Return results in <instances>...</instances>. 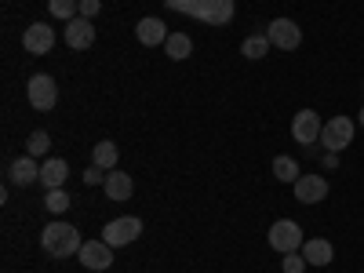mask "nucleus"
<instances>
[{
	"instance_id": "f257e3e1",
	"label": "nucleus",
	"mask_w": 364,
	"mask_h": 273,
	"mask_svg": "<svg viewBox=\"0 0 364 273\" xmlns=\"http://www.w3.org/2000/svg\"><path fill=\"white\" fill-rule=\"evenodd\" d=\"M168 11L197 18L204 26H230L237 15V0H164Z\"/></svg>"
},
{
	"instance_id": "f03ea898",
	"label": "nucleus",
	"mask_w": 364,
	"mask_h": 273,
	"mask_svg": "<svg viewBox=\"0 0 364 273\" xmlns=\"http://www.w3.org/2000/svg\"><path fill=\"white\" fill-rule=\"evenodd\" d=\"M41 245H44V252H48L51 259H70V255H77V252L84 248V240H80V230H77V226H70V223H51V226H44V233H41Z\"/></svg>"
},
{
	"instance_id": "7ed1b4c3",
	"label": "nucleus",
	"mask_w": 364,
	"mask_h": 273,
	"mask_svg": "<svg viewBox=\"0 0 364 273\" xmlns=\"http://www.w3.org/2000/svg\"><path fill=\"white\" fill-rule=\"evenodd\" d=\"M353 132H357V120H350V117H331V120H324V128H321V146L328 149V154H343V149H350V142H353Z\"/></svg>"
},
{
	"instance_id": "20e7f679",
	"label": "nucleus",
	"mask_w": 364,
	"mask_h": 273,
	"mask_svg": "<svg viewBox=\"0 0 364 273\" xmlns=\"http://www.w3.org/2000/svg\"><path fill=\"white\" fill-rule=\"evenodd\" d=\"M306 237H302V226L291 223V219H277L269 226V248L277 255H291V252H302Z\"/></svg>"
},
{
	"instance_id": "39448f33",
	"label": "nucleus",
	"mask_w": 364,
	"mask_h": 273,
	"mask_svg": "<svg viewBox=\"0 0 364 273\" xmlns=\"http://www.w3.org/2000/svg\"><path fill=\"white\" fill-rule=\"evenodd\" d=\"M26 99L37 113H51L55 102H58V84L51 80V73H33L26 84Z\"/></svg>"
},
{
	"instance_id": "423d86ee",
	"label": "nucleus",
	"mask_w": 364,
	"mask_h": 273,
	"mask_svg": "<svg viewBox=\"0 0 364 273\" xmlns=\"http://www.w3.org/2000/svg\"><path fill=\"white\" fill-rule=\"evenodd\" d=\"M139 233H142V223H139L135 215H120V219H113L109 226H102V240H106L109 248L132 245V240H139Z\"/></svg>"
},
{
	"instance_id": "0eeeda50",
	"label": "nucleus",
	"mask_w": 364,
	"mask_h": 273,
	"mask_svg": "<svg viewBox=\"0 0 364 273\" xmlns=\"http://www.w3.org/2000/svg\"><path fill=\"white\" fill-rule=\"evenodd\" d=\"M321 128H324V120L317 117V109H299L291 117V139L299 146H314L321 142Z\"/></svg>"
},
{
	"instance_id": "6e6552de",
	"label": "nucleus",
	"mask_w": 364,
	"mask_h": 273,
	"mask_svg": "<svg viewBox=\"0 0 364 273\" xmlns=\"http://www.w3.org/2000/svg\"><path fill=\"white\" fill-rule=\"evenodd\" d=\"M266 37H269V44L277 48V51H295V48L302 44V29H299V22H291V18H273V22L266 26Z\"/></svg>"
},
{
	"instance_id": "1a4fd4ad",
	"label": "nucleus",
	"mask_w": 364,
	"mask_h": 273,
	"mask_svg": "<svg viewBox=\"0 0 364 273\" xmlns=\"http://www.w3.org/2000/svg\"><path fill=\"white\" fill-rule=\"evenodd\" d=\"M22 48L29 55H48L55 48V29L48 22H29L26 33H22Z\"/></svg>"
},
{
	"instance_id": "9d476101",
	"label": "nucleus",
	"mask_w": 364,
	"mask_h": 273,
	"mask_svg": "<svg viewBox=\"0 0 364 273\" xmlns=\"http://www.w3.org/2000/svg\"><path fill=\"white\" fill-rule=\"evenodd\" d=\"M77 255H80V266L95 269V273H102V269L113 266V248L106 245V240H84V248Z\"/></svg>"
},
{
	"instance_id": "9b49d317",
	"label": "nucleus",
	"mask_w": 364,
	"mask_h": 273,
	"mask_svg": "<svg viewBox=\"0 0 364 273\" xmlns=\"http://www.w3.org/2000/svg\"><path fill=\"white\" fill-rule=\"evenodd\" d=\"M291 190H295L299 204H321L328 197V178L324 175H299V182Z\"/></svg>"
},
{
	"instance_id": "f8f14e48",
	"label": "nucleus",
	"mask_w": 364,
	"mask_h": 273,
	"mask_svg": "<svg viewBox=\"0 0 364 273\" xmlns=\"http://www.w3.org/2000/svg\"><path fill=\"white\" fill-rule=\"evenodd\" d=\"M66 44L73 48V51H87L91 44H95V26H91V18H73V22H66Z\"/></svg>"
},
{
	"instance_id": "ddd939ff",
	"label": "nucleus",
	"mask_w": 364,
	"mask_h": 273,
	"mask_svg": "<svg viewBox=\"0 0 364 273\" xmlns=\"http://www.w3.org/2000/svg\"><path fill=\"white\" fill-rule=\"evenodd\" d=\"M135 37H139V44H146V48H161L171 33H168V26L161 22V18H139V26H135Z\"/></svg>"
},
{
	"instance_id": "4468645a",
	"label": "nucleus",
	"mask_w": 364,
	"mask_h": 273,
	"mask_svg": "<svg viewBox=\"0 0 364 273\" xmlns=\"http://www.w3.org/2000/svg\"><path fill=\"white\" fill-rule=\"evenodd\" d=\"M8 178L15 182V186H29V182H41V164H37V157H15L11 164H8Z\"/></svg>"
},
{
	"instance_id": "2eb2a0df",
	"label": "nucleus",
	"mask_w": 364,
	"mask_h": 273,
	"mask_svg": "<svg viewBox=\"0 0 364 273\" xmlns=\"http://www.w3.org/2000/svg\"><path fill=\"white\" fill-rule=\"evenodd\" d=\"M70 178V164L63 157H48L41 164V182H44V190H58L63 182Z\"/></svg>"
},
{
	"instance_id": "dca6fc26",
	"label": "nucleus",
	"mask_w": 364,
	"mask_h": 273,
	"mask_svg": "<svg viewBox=\"0 0 364 273\" xmlns=\"http://www.w3.org/2000/svg\"><path fill=\"white\" fill-rule=\"evenodd\" d=\"M102 190L109 200H132V175L128 171H106V182H102Z\"/></svg>"
},
{
	"instance_id": "f3484780",
	"label": "nucleus",
	"mask_w": 364,
	"mask_h": 273,
	"mask_svg": "<svg viewBox=\"0 0 364 273\" xmlns=\"http://www.w3.org/2000/svg\"><path fill=\"white\" fill-rule=\"evenodd\" d=\"M302 255H306V262H310V266H328V262H331V255H336V248H331V240L314 237V240H306V245H302Z\"/></svg>"
},
{
	"instance_id": "a211bd4d",
	"label": "nucleus",
	"mask_w": 364,
	"mask_h": 273,
	"mask_svg": "<svg viewBox=\"0 0 364 273\" xmlns=\"http://www.w3.org/2000/svg\"><path fill=\"white\" fill-rule=\"evenodd\" d=\"M91 161H95L99 168H106V171H113L117 161H120V149L109 139H102V142H95V149H91Z\"/></svg>"
},
{
	"instance_id": "6ab92c4d",
	"label": "nucleus",
	"mask_w": 364,
	"mask_h": 273,
	"mask_svg": "<svg viewBox=\"0 0 364 273\" xmlns=\"http://www.w3.org/2000/svg\"><path fill=\"white\" fill-rule=\"evenodd\" d=\"M269 48H273V44H269L266 33H252V37L240 41V55H245V58H255V63L269 55Z\"/></svg>"
},
{
	"instance_id": "aec40b11",
	"label": "nucleus",
	"mask_w": 364,
	"mask_h": 273,
	"mask_svg": "<svg viewBox=\"0 0 364 273\" xmlns=\"http://www.w3.org/2000/svg\"><path fill=\"white\" fill-rule=\"evenodd\" d=\"M299 164H295V157H273V178H277V182H291V186H295V182H299Z\"/></svg>"
},
{
	"instance_id": "412c9836",
	"label": "nucleus",
	"mask_w": 364,
	"mask_h": 273,
	"mask_svg": "<svg viewBox=\"0 0 364 273\" xmlns=\"http://www.w3.org/2000/svg\"><path fill=\"white\" fill-rule=\"evenodd\" d=\"M164 51H168L171 63H182V58H190L193 44H190V37H186V33H171V37L164 41Z\"/></svg>"
},
{
	"instance_id": "4be33fe9",
	"label": "nucleus",
	"mask_w": 364,
	"mask_h": 273,
	"mask_svg": "<svg viewBox=\"0 0 364 273\" xmlns=\"http://www.w3.org/2000/svg\"><path fill=\"white\" fill-rule=\"evenodd\" d=\"M48 11L63 22H73L80 15V0H48Z\"/></svg>"
},
{
	"instance_id": "5701e85b",
	"label": "nucleus",
	"mask_w": 364,
	"mask_h": 273,
	"mask_svg": "<svg viewBox=\"0 0 364 273\" xmlns=\"http://www.w3.org/2000/svg\"><path fill=\"white\" fill-rule=\"evenodd\" d=\"M48 149H51V135L48 132H33V135L26 139V154L29 157H44Z\"/></svg>"
},
{
	"instance_id": "b1692460",
	"label": "nucleus",
	"mask_w": 364,
	"mask_h": 273,
	"mask_svg": "<svg viewBox=\"0 0 364 273\" xmlns=\"http://www.w3.org/2000/svg\"><path fill=\"white\" fill-rule=\"evenodd\" d=\"M44 204H48V211H55V215H63V211H66V208H70L73 200H70V193H66L63 186H58V190H48Z\"/></svg>"
},
{
	"instance_id": "393cba45",
	"label": "nucleus",
	"mask_w": 364,
	"mask_h": 273,
	"mask_svg": "<svg viewBox=\"0 0 364 273\" xmlns=\"http://www.w3.org/2000/svg\"><path fill=\"white\" fill-rule=\"evenodd\" d=\"M306 255H302V252H291V255H281V269L284 273H306Z\"/></svg>"
},
{
	"instance_id": "a878e982",
	"label": "nucleus",
	"mask_w": 364,
	"mask_h": 273,
	"mask_svg": "<svg viewBox=\"0 0 364 273\" xmlns=\"http://www.w3.org/2000/svg\"><path fill=\"white\" fill-rule=\"evenodd\" d=\"M102 11V0H80V18H95Z\"/></svg>"
},
{
	"instance_id": "bb28decb",
	"label": "nucleus",
	"mask_w": 364,
	"mask_h": 273,
	"mask_svg": "<svg viewBox=\"0 0 364 273\" xmlns=\"http://www.w3.org/2000/svg\"><path fill=\"white\" fill-rule=\"evenodd\" d=\"M84 182H87V186H99V182H106V168H99V164L87 168V171H84Z\"/></svg>"
},
{
	"instance_id": "cd10ccee",
	"label": "nucleus",
	"mask_w": 364,
	"mask_h": 273,
	"mask_svg": "<svg viewBox=\"0 0 364 273\" xmlns=\"http://www.w3.org/2000/svg\"><path fill=\"white\" fill-rule=\"evenodd\" d=\"M324 168H339V154H328L324 149Z\"/></svg>"
},
{
	"instance_id": "c85d7f7f",
	"label": "nucleus",
	"mask_w": 364,
	"mask_h": 273,
	"mask_svg": "<svg viewBox=\"0 0 364 273\" xmlns=\"http://www.w3.org/2000/svg\"><path fill=\"white\" fill-rule=\"evenodd\" d=\"M357 124L364 128V106H360V113H357Z\"/></svg>"
}]
</instances>
